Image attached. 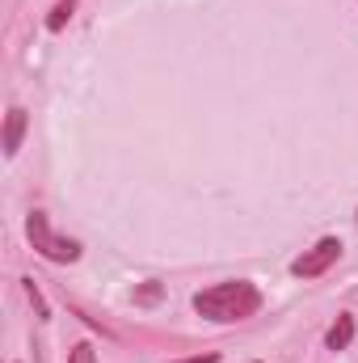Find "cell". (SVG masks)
Listing matches in <instances>:
<instances>
[{"instance_id": "cell-1", "label": "cell", "mask_w": 358, "mask_h": 363, "mask_svg": "<svg viewBox=\"0 0 358 363\" xmlns=\"http://www.w3.org/2000/svg\"><path fill=\"white\" fill-rule=\"evenodd\" d=\"M194 308H198V317L219 321V325L224 321H245V317H253L262 308V291L249 279H232V283H215V287L198 291Z\"/></svg>"}, {"instance_id": "cell-2", "label": "cell", "mask_w": 358, "mask_h": 363, "mask_svg": "<svg viewBox=\"0 0 358 363\" xmlns=\"http://www.w3.org/2000/svg\"><path fill=\"white\" fill-rule=\"evenodd\" d=\"M25 237H30V245H34L42 258H51V262H76V258H81V245H76L72 237L51 233V224H47L42 211H30V216H25Z\"/></svg>"}, {"instance_id": "cell-3", "label": "cell", "mask_w": 358, "mask_h": 363, "mask_svg": "<svg viewBox=\"0 0 358 363\" xmlns=\"http://www.w3.org/2000/svg\"><path fill=\"white\" fill-rule=\"evenodd\" d=\"M337 258H342V241H337V237H321L312 250H304V254L291 262V274H295V279H316V274L329 271Z\"/></svg>"}, {"instance_id": "cell-4", "label": "cell", "mask_w": 358, "mask_h": 363, "mask_svg": "<svg viewBox=\"0 0 358 363\" xmlns=\"http://www.w3.org/2000/svg\"><path fill=\"white\" fill-rule=\"evenodd\" d=\"M25 127H30V114H25L21 106H13V110L4 114V157H17V148H21V135H25Z\"/></svg>"}, {"instance_id": "cell-5", "label": "cell", "mask_w": 358, "mask_h": 363, "mask_svg": "<svg viewBox=\"0 0 358 363\" xmlns=\"http://www.w3.org/2000/svg\"><path fill=\"white\" fill-rule=\"evenodd\" d=\"M350 342H354V317H350V313H342V317L333 321V330L325 334V347H329V351H346Z\"/></svg>"}, {"instance_id": "cell-6", "label": "cell", "mask_w": 358, "mask_h": 363, "mask_svg": "<svg viewBox=\"0 0 358 363\" xmlns=\"http://www.w3.org/2000/svg\"><path fill=\"white\" fill-rule=\"evenodd\" d=\"M81 0H59L55 9H51V17H47V30H64L68 26V17H72V9H76Z\"/></svg>"}, {"instance_id": "cell-7", "label": "cell", "mask_w": 358, "mask_h": 363, "mask_svg": "<svg viewBox=\"0 0 358 363\" xmlns=\"http://www.w3.org/2000/svg\"><path fill=\"white\" fill-rule=\"evenodd\" d=\"M161 296H165V287H161V283H144V287H135V304H144V308L161 304Z\"/></svg>"}, {"instance_id": "cell-8", "label": "cell", "mask_w": 358, "mask_h": 363, "mask_svg": "<svg viewBox=\"0 0 358 363\" xmlns=\"http://www.w3.org/2000/svg\"><path fill=\"white\" fill-rule=\"evenodd\" d=\"M21 283H25V296H30V304H34V313H38V317L47 321V317H51V308H47V300H42V291H38V283H34V279H21Z\"/></svg>"}, {"instance_id": "cell-9", "label": "cell", "mask_w": 358, "mask_h": 363, "mask_svg": "<svg viewBox=\"0 0 358 363\" xmlns=\"http://www.w3.org/2000/svg\"><path fill=\"white\" fill-rule=\"evenodd\" d=\"M68 363H97V351H93L89 342H76V347H72V359Z\"/></svg>"}, {"instance_id": "cell-10", "label": "cell", "mask_w": 358, "mask_h": 363, "mask_svg": "<svg viewBox=\"0 0 358 363\" xmlns=\"http://www.w3.org/2000/svg\"><path fill=\"white\" fill-rule=\"evenodd\" d=\"M178 363H219V355L207 351V355H190V359H178Z\"/></svg>"}]
</instances>
